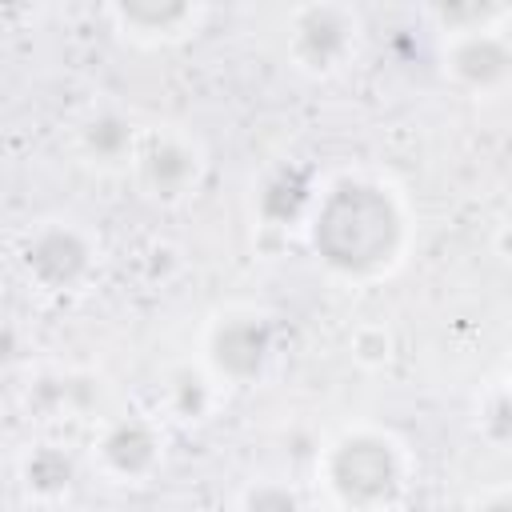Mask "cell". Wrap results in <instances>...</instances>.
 <instances>
[{
    "mask_svg": "<svg viewBox=\"0 0 512 512\" xmlns=\"http://www.w3.org/2000/svg\"><path fill=\"white\" fill-rule=\"evenodd\" d=\"M308 232L328 268L344 276H376L400 260L404 216L384 184L344 176L316 196Z\"/></svg>",
    "mask_w": 512,
    "mask_h": 512,
    "instance_id": "1",
    "label": "cell"
},
{
    "mask_svg": "<svg viewBox=\"0 0 512 512\" xmlns=\"http://www.w3.org/2000/svg\"><path fill=\"white\" fill-rule=\"evenodd\" d=\"M324 480L348 512H384L404 488V452L384 432H344L324 456Z\"/></svg>",
    "mask_w": 512,
    "mask_h": 512,
    "instance_id": "2",
    "label": "cell"
},
{
    "mask_svg": "<svg viewBox=\"0 0 512 512\" xmlns=\"http://www.w3.org/2000/svg\"><path fill=\"white\" fill-rule=\"evenodd\" d=\"M356 12L344 4H304L288 20V52L304 72L328 76L356 52Z\"/></svg>",
    "mask_w": 512,
    "mask_h": 512,
    "instance_id": "3",
    "label": "cell"
},
{
    "mask_svg": "<svg viewBox=\"0 0 512 512\" xmlns=\"http://www.w3.org/2000/svg\"><path fill=\"white\" fill-rule=\"evenodd\" d=\"M132 172L152 200L176 204V200L196 192V184L204 176V156H200L196 140H188L184 132L160 128V132L140 136L136 156H132Z\"/></svg>",
    "mask_w": 512,
    "mask_h": 512,
    "instance_id": "4",
    "label": "cell"
},
{
    "mask_svg": "<svg viewBox=\"0 0 512 512\" xmlns=\"http://www.w3.org/2000/svg\"><path fill=\"white\" fill-rule=\"evenodd\" d=\"M276 332L260 312H228L208 332V364L228 384H248L272 360Z\"/></svg>",
    "mask_w": 512,
    "mask_h": 512,
    "instance_id": "5",
    "label": "cell"
},
{
    "mask_svg": "<svg viewBox=\"0 0 512 512\" xmlns=\"http://www.w3.org/2000/svg\"><path fill=\"white\" fill-rule=\"evenodd\" d=\"M20 264L28 280H36L44 292H72L92 268V244L72 224L52 220V224H40L24 240Z\"/></svg>",
    "mask_w": 512,
    "mask_h": 512,
    "instance_id": "6",
    "label": "cell"
},
{
    "mask_svg": "<svg viewBox=\"0 0 512 512\" xmlns=\"http://www.w3.org/2000/svg\"><path fill=\"white\" fill-rule=\"evenodd\" d=\"M444 64H448L456 84H464L472 92H496V88L508 84L512 56H508L504 36L496 28H488V32H460L452 40Z\"/></svg>",
    "mask_w": 512,
    "mask_h": 512,
    "instance_id": "7",
    "label": "cell"
},
{
    "mask_svg": "<svg viewBox=\"0 0 512 512\" xmlns=\"http://www.w3.org/2000/svg\"><path fill=\"white\" fill-rule=\"evenodd\" d=\"M100 464L120 480H144L160 464V432L144 416H124L100 436Z\"/></svg>",
    "mask_w": 512,
    "mask_h": 512,
    "instance_id": "8",
    "label": "cell"
},
{
    "mask_svg": "<svg viewBox=\"0 0 512 512\" xmlns=\"http://www.w3.org/2000/svg\"><path fill=\"white\" fill-rule=\"evenodd\" d=\"M76 144H80L84 160L96 164V168H132L140 132H136V124L124 112L104 108V112H96V116H88L80 124Z\"/></svg>",
    "mask_w": 512,
    "mask_h": 512,
    "instance_id": "9",
    "label": "cell"
},
{
    "mask_svg": "<svg viewBox=\"0 0 512 512\" xmlns=\"http://www.w3.org/2000/svg\"><path fill=\"white\" fill-rule=\"evenodd\" d=\"M112 20H120L132 36L140 40H172V36H184L188 24L196 28V20L204 16L196 4H156V0H128V4H116L108 8Z\"/></svg>",
    "mask_w": 512,
    "mask_h": 512,
    "instance_id": "10",
    "label": "cell"
},
{
    "mask_svg": "<svg viewBox=\"0 0 512 512\" xmlns=\"http://www.w3.org/2000/svg\"><path fill=\"white\" fill-rule=\"evenodd\" d=\"M312 204H316V192H312L308 176L304 172H292V168L268 176V184L260 188V216L272 228H284V224L300 220Z\"/></svg>",
    "mask_w": 512,
    "mask_h": 512,
    "instance_id": "11",
    "label": "cell"
},
{
    "mask_svg": "<svg viewBox=\"0 0 512 512\" xmlns=\"http://www.w3.org/2000/svg\"><path fill=\"white\" fill-rule=\"evenodd\" d=\"M72 476H76V468H72L68 452H60V448H52V444L36 448V452L24 460V484H28L32 496H44V500L64 496L68 484H72Z\"/></svg>",
    "mask_w": 512,
    "mask_h": 512,
    "instance_id": "12",
    "label": "cell"
},
{
    "mask_svg": "<svg viewBox=\"0 0 512 512\" xmlns=\"http://www.w3.org/2000/svg\"><path fill=\"white\" fill-rule=\"evenodd\" d=\"M168 408L180 420H204V412L212 408V376L192 364H180L168 376Z\"/></svg>",
    "mask_w": 512,
    "mask_h": 512,
    "instance_id": "13",
    "label": "cell"
},
{
    "mask_svg": "<svg viewBox=\"0 0 512 512\" xmlns=\"http://www.w3.org/2000/svg\"><path fill=\"white\" fill-rule=\"evenodd\" d=\"M240 512H304L300 496L288 488V484H276V480H260L244 492L240 500Z\"/></svg>",
    "mask_w": 512,
    "mask_h": 512,
    "instance_id": "14",
    "label": "cell"
},
{
    "mask_svg": "<svg viewBox=\"0 0 512 512\" xmlns=\"http://www.w3.org/2000/svg\"><path fill=\"white\" fill-rule=\"evenodd\" d=\"M352 348H356L360 364H388V356H392V340H388L384 328H360Z\"/></svg>",
    "mask_w": 512,
    "mask_h": 512,
    "instance_id": "15",
    "label": "cell"
},
{
    "mask_svg": "<svg viewBox=\"0 0 512 512\" xmlns=\"http://www.w3.org/2000/svg\"><path fill=\"white\" fill-rule=\"evenodd\" d=\"M488 436H492L496 444H504V440H508V400H504V392H496V396H492V416H488Z\"/></svg>",
    "mask_w": 512,
    "mask_h": 512,
    "instance_id": "16",
    "label": "cell"
},
{
    "mask_svg": "<svg viewBox=\"0 0 512 512\" xmlns=\"http://www.w3.org/2000/svg\"><path fill=\"white\" fill-rule=\"evenodd\" d=\"M16 352H20V344H16V332H12L8 324H0V364H8Z\"/></svg>",
    "mask_w": 512,
    "mask_h": 512,
    "instance_id": "17",
    "label": "cell"
},
{
    "mask_svg": "<svg viewBox=\"0 0 512 512\" xmlns=\"http://www.w3.org/2000/svg\"><path fill=\"white\" fill-rule=\"evenodd\" d=\"M476 512H508V496H504V492H496V496H488Z\"/></svg>",
    "mask_w": 512,
    "mask_h": 512,
    "instance_id": "18",
    "label": "cell"
}]
</instances>
